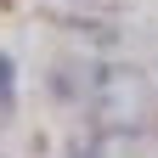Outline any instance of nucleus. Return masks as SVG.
I'll return each mask as SVG.
<instances>
[{
    "label": "nucleus",
    "mask_w": 158,
    "mask_h": 158,
    "mask_svg": "<svg viewBox=\"0 0 158 158\" xmlns=\"http://www.w3.org/2000/svg\"><path fill=\"white\" fill-rule=\"evenodd\" d=\"M0 107H11V56L0 51Z\"/></svg>",
    "instance_id": "nucleus-1"
}]
</instances>
